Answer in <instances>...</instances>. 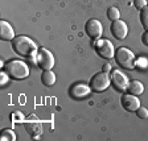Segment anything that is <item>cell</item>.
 <instances>
[{
  "label": "cell",
  "mask_w": 148,
  "mask_h": 141,
  "mask_svg": "<svg viewBox=\"0 0 148 141\" xmlns=\"http://www.w3.org/2000/svg\"><path fill=\"white\" fill-rule=\"evenodd\" d=\"M12 48L16 54L31 58L32 55L36 54L37 46L33 41L27 36H17L12 40Z\"/></svg>",
  "instance_id": "cell-1"
},
{
  "label": "cell",
  "mask_w": 148,
  "mask_h": 141,
  "mask_svg": "<svg viewBox=\"0 0 148 141\" xmlns=\"http://www.w3.org/2000/svg\"><path fill=\"white\" fill-rule=\"evenodd\" d=\"M4 71L7 75H9L13 79L21 80L29 75V69L23 61H17V59H12V61L7 62L4 65Z\"/></svg>",
  "instance_id": "cell-2"
},
{
  "label": "cell",
  "mask_w": 148,
  "mask_h": 141,
  "mask_svg": "<svg viewBox=\"0 0 148 141\" xmlns=\"http://www.w3.org/2000/svg\"><path fill=\"white\" fill-rule=\"evenodd\" d=\"M115 61L120 67L126 69V70H132L135 67V55L127 48H119L115 52Z\"/></svg>",
  "instance_id": "cell-3"
},
{
  "label": "cell",
  "mask_w": 148,
  "mask_h": 141,
  "mask_svg": "<svg viewBox=\"0 0 148 141\" xmlns=\"http://www.w3.org/2000/svg\"><path fill=\"white\" fill-rule=\"evenodd\" d=\"M108 86H110V77H108V73H105V71L94 74V77L90 80V89L95 92L105 91Z\"/></svg>",
  "instance_id": "cell-4"
},
{
  "label": "cell",
  "mask_w": 148,
  "mask_h": 141,
  "mask_svg": "<svg viewBox=\"0 0 148 141\" xmlns=\"http://www.w3.org/2000/svg\"><path fill=\"white\" fill-rule=\"evenodd\" d=\"M36 61L37 65L42 70H50L54 66V57L48 49H40L36 53Z\"/></svg>",
  "instance_id": "cell-5"
},
{
  "label": "cell",
  "mask_w": 148,
  "mask_h": 141,
  "mask_svg": "<svg viewBox=\"0 0 148 141\" xmlns=\"http://www.w3.org/2000/svg\"><path fill=\"white\" fill-rule=\"evenodd\" d=\"M94 48H95L97 53L101 55L102 58L110 59V58H112V57L115 55L114 45H112V42H111V41H108L107 38H103V40H97Z\"/></svg>",
  "instance_id": "cell-6"
},
{
  "label": "cell",
  "mask_w": 148,
  "mask_h": 141,
  "mask_svg": "<svg viewBox=\"0 0 148 141\" xmlns=\"http://www.w3.org/2000/svg\"><path fill=\"white\" fill-rule=\"evenodd\" d=\"M24 127L27 129V132L31 136H33V137H38L42 133V124H41L40 120L37 119L36 115H31L28 119H25Z\"/></svg>",
  "instance_id": "cell-7"
},
{
  "label": "cell",
  "mask_w": 148,
  "mask_h": 141,
  "mask_svg": "<svg viewBox=\"0 0 148 141\" xmlns=\"http://www.w3.org/2000/svg\"><path fill=\"white\" fill-rule=\"evenodd\" d=\"M85 31H86V34L92 38V40H98L99 37L103 33V28H102V24L99 20L97 18H91L86 22L85 25Z\"/></svg>",
  "instance_id": "cell-8"
},
{
  "label": "cell",
  "mask_w": 148,
  "mask_h": 141,
  "mask_svg": "<svg viewBox=\"0 0 148 141\" xmlns=\"http://www.w3.org/2000/svg\"><path fill=\"white\" fill-rule=\"evenodd\" d=\"M111 33L118 40H124L127 37V33H128L127 24L124 21H122V20L112 21V24H111Z\"/></svg>",
  "instance_id": "cell-9"
},
{
  "label": "cell",
  "mask_w": 148,
  "mask_h": 141,
  "mask_svg": "<svg viewBox=\"0 0 148 141\" xmlns=\"http://www.w3.org/2000/svg\"><path fill=\"white\" fill-rule=\"evenodd\" d=\"M111 80H112V84L115 86V89L119 90V91H124V90L128 89V78L126 77V74H123L122 71H112V75H111Z\"/></svg>",
  "instance_id": "cell-10"
},
{
  "label": "cell",
  "mask_w": 148,
  "mask_h": 141,
  "mask_svg": "<svg viewBox=\"0 0 148 141\" xmlns=\"http://www.w3.org/2000/svg\"><path fill=\"white\" fill-rule=\"evenodd\" d=\"M120 104L123 106V108L126 111H130V112H134V111H136L139 107H140V101H139V99L136 98L135 95H132V94H124V95H122V98H120Z\"/></svg>",
  "instance_id": "cell-11"
},
{
  "label": "cell",
  "mask_w": 148,
  "mask_h": 141,
  "mask_svg": "<svg viewBox=\"0 0 148 141\" xmlns=\"http://www.w3.org/2000/svg\"><path fill=\"white\" fill-rule=\"evenodd\" d=\"M90 87L83 84V83H78V84H73L70 87V95L75 99H82V98H86L87 95L90 94Z\"/></svg>",
  "instance_id": "cell-12"
},
{
  "label": "cell",
  "mask_w": 148,
  "mask_h": 141,
  "mask_svg": "<svg viewBox=\"0 0 148 141\" xmlns=\"http://www.w3.org/2000/svg\"><path fill=\"white\" fill-rule=\"evenodd\" d=\"M13 36H15L13 28L11 27L7 21L1 20V21H0V37H1V40L9 41V40H12L13 38Z\"/></svg>",
  "instance_id": "cell-13"
},
{
  "label": "cell",
  "mask_w": 148,
  "mask_h": 141,
  "mask_svg": "<svg viewBox=\"0 0 148 141\" xmlns=\"http://www.w3.org/2000/svg\"><path fill=\"white\" fill-rule=\"evenodd\" d=\"M128 92L130 94H132V95H142L143 91H144V86H143L142 82H139V80H132V82H130L128 84Z\"/></svg>",
  "instance_id": "cell-14"
},
{
  "label": "cell",
  "mask_w": 148,
  "mask_h": 141,
  "mask_svg": "<svg viewBox=\"0 0 148 141\" xmlns=\"http://www.w3.org/2000/svg\"><path fill=\"white\" fill-rule=\"evenodd\" d=\"M41 80H42V83L45 84V86H48V87L53 86V84L56 83L54 73H53V71H50V70H44L42 75H41Z\"/></svg>",
  "instance_id": "cell-15"
},
{
  "label": "cell",
  "mask_w": 148,
  "mask_h": 141,
  "mask_svg": "<svg viewBox=\"0 0 148 141\" xmlns=\"http://www.w3.org/2000/svg\"><path fill=\"white\" fill-rule=\"evenodd\" d=\"M140 21H142L145 31H148V5L140 11Z\"/></svg>",
  "instance_id": "cell-16"
},
{
  "label": "cell",
  "mask_w": 148,
  "mask_h": 141,
  "mask_svg": "<svg viewBox=\"0 0 148 141\" xmlns=\"http://www.w3.org/2000/svg\"><path fill=\"white\" fill-rule=\"evenodd\" d=\"M107 16H108V18H110V20H112V21L119 20V16H120L119 9H118L116 7H111V8L107 11Z\"/></svg>",
  "instance_id": "cell-17"
},
{
  "label": "cell",
  "mask_w": 148,
  "mask_h": 141,
  "mask_svg": "<svg viewBox=\"0 0 148 141\" xmlns=\"http://www.w3.org/2000/svg\"><path fill=\"white\" fill-rule=\"evenodd\" d=\"M1 141H5V140H11V141H13V140H16V136H15V133L12 132V131H8V129H4L3 132H1Z\"/></svg>",
  "instance_id": "cell-18"
},
{
  "label": "cell",
  "mask_w": 148,
  "mask_h": 141,
  "mask_svg": "<svg viewBox=\"0 0 148 141\" xmlns=\"http://www.w3.org/2000/svg\"><path fill=\"white\" fill-rule=\"evenodd\" d=\"M136 115H138L140 119H147L148 117V110L145 107H139L136 110Z\"/></svg>",
  "instance_id": "cell-19"
},
{
  "label": "cell",
  "mask_w": 148,
  "mask_h": 141,
  "mask_svg": "<svg viewBox=\"0 0 148 141\" xmlns=\"http://www.w3.org/2000/svg\"><path fill=\"white\" fill-rule=\"evenodd\" d=\"M135 7L138 9H143L147 7V0H135Z\"/></svg>",
  "instance_id": "cell-20"
},
{
  "label": "cell",
  "mask_w": 148,
  "mask_h": 141,
  "mask_svg": "<svg viewBox=\"0 0 148 141\" xmlns=\"http://www.w3.org/2000/svg\"><path fill=\"white\" fill-rule=\"evenodd\" d=\"M142 41H143V44H144V45H147V46H148V31L143 33V36H142Z\"/></svg>",
  "instance_id": "cell-21"
},
{
  "label": "cell",
  "mask_w": 148,
  "mask_h": 141,
  "mask_svg": "<svg viewBox=\"0 0 148 141\" xmlns=\"http://www.w3.org/2000/svg\"><path fill=\"white\" fill-rule=\"evenodd\" d=\"M111 70V66H110V63H106V65H103V71L105 73H108V71Z\"/></svg>",
  "instance_id": "cell-22"
},
{
  "label": "cell",
  "mask_w": 148,
  "mask_h": 141,
  "mask_svg": "<svg viewBox=\"0 0 148 141\" xmlns=\"http://www.w3.org/2000/svg\"><path fill=\"white\" fill-rule=\"evenodd\" d=\"M5 75H7V73H5V74L1 73V84H3V86L7 83V77H5Z\"/></svg>",
  "instance_id": "cell-23"
}]
</instances>
